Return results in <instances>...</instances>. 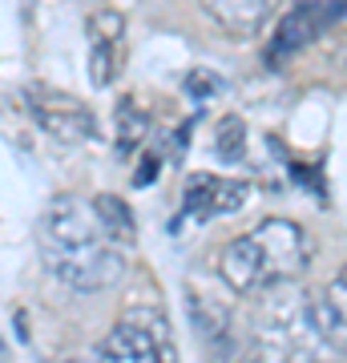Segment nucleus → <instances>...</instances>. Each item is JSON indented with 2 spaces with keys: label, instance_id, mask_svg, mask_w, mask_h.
Here are the masks:
<instances>
[{
  "label": "nucleus",
  "instance_id": "f257e3e1",
  "mask_svg": "<svg viewBox=\"0 0 347 363\" xmlns=\"http://www.w3.org/2000/svg\"><path fill=\"white\" fill-rule=\"evenodd\" d=\"M37 247L53 279L73 291H105L126 274V247L105 230L93 202L77 194L53 198L40 218Z\"/></svg>",
  "mask_w": 347,
  "mask_h": 363
},
{
  "label": "nucleus",
  "instance_id": "f03ea898",
  "mask_svg": "<svg viewBox=\"0 0 347 363\" xmlns=\"http://www.w3.org/2000/svg\"><path fill=\"white\" fill-rule=\"evenodd\" d=\"M307 262L311 247L303 226L291 218H267L222 250L219 271L226 286L238 295H267L275 286L295 283L307 271Z\"/></svg>",
  "mask_w": 347,
  "mask_h": 363
},
{
  "label": "nucleus",
  "instance_id": "7ed1b4c3",
  "mask_svg": "<svg viewBox=\"0 0 347 363\" xmlns=\"http://www.w3.org/2000/svg\"><path fill=\"white\" fill-rule=\"evenodd\" d=\"M97 363H178L174 327L162 307H129L101 339Z\"/></svg>",
  "mask_w": 347,
  "mask_h": 363
},
{
  "label": "nucleus",
  "instance_id": "20e7f679",
  "mask_svg": "<svg viewBox=\"0 0 347 363\" xmlns=\"http://www.w3.org/2000/svg\"><path fill=\"white\" fill-rule=\"evenodd\" d=\"M347 21V0H291L283 13L275 40H270V61H287L299 49H307L311 40H319L327 28Z\"/></svg>",
  "mask_w": 347,
  "mask_h": 363
},
{
  "label": "nucleus",
  "instance_id": "39448f33",
  "mask_svg": "<svg viewBox=\"0 0 347 363\" xmlns=\"http://www.w3.org/2000/svg\"><path fill=\"white\" fill-rule=\"evenodd\" d=\"M250 198V186L234 178H214V174H190L186 194H182V214L190 222L222 218V214H238Z\"/></svg>",
  "mask_w": 347,
  "mask_h": 363
},
{
  "label": "nucleus",
  "instance_id": "423d86ee",
  "mask_svg": "<svg viewBox=\"0 0 347 363\" xmlns=\"http://www.w3.org/2000/svg\"><path fill=\"white\" fill-rule=\"evenodd\" d=\"M28 109L40 125L53 133V138H65V142H81V138H93V117L81 101H73L69 93H49V89H28L25 93Z\"/></svg>",
  "mask_w": 347,
  "mask_h": 363
},
{
  "label": "nucleus",
  "instance_id": "0eeeda50",
  "mask_svg": "<svg viewBox=\"0 0 347 363\" xmlns=\"http://www.w3.org/2000/svg\"><path fill=\"white\" fill-rule=\"evenodd\" d=\"M206 16L231 33V37H255L270 16L279 13V0H202Z\"/></svg>",
  "mask_w": 347,
  "mask_h": 363
},
{
  "label": "nucleus",
  "instance_id": "6e6552de",
  "mask_svg": "<svg viewBox=\"0 0 347 363\" xmlns=\"http://www.w3.org/2000/svg\"><path fill=\"white\" fill-rule=\"evenodd\" d=\"M311 311H315V323H319L323 339L331 343L339 355H347V267L339 271L323 298H311Z\"/></svg>",
  "mask_w": 347,
  "mask_h": 363
},
{
  "label": "nucleus",
  "instance_id": "1a4fd4ad",
  "mask_svg": "<svg viewBox=\"0 0 347 363\" xmlns=\"http://www.w3.org/2000/svg\"><path fill=\"white\" fill-rule=\"evenodd\" d=\"M117 40H121V16L105 9L93 16V81L97 85H109V77H114Z\"/></svg>",
  "mask_w": 347,
  "mask_h": 363
},
{
  "label": "nucleus",
  "instance_id": "9d476101",
  "mask_svg": "<svg viewBox=\"0 0 347 363\" xmlns=\"http://www.w3.org/2000/svg\"><path fill=\"white\" fill-rule=\"evenodd\" d=\"M93 210H97V218L105 222V230L114 234L121 247H133V234H138V226H133V214H129V206L121 202V198H114V194L93 198Z\"/></svg>",
  "mask_w": 347,
  "mask_h": 363
},
{
  "label": "nucleus",
  "instance_id": "9b49d317",
  "mask_svg": "<svg viewBox=\"0 0 347 363\" xmlns=\"http://www.w3.org/2000/svg\"><path fill=\"white\" fill-rule=\"evenodd\" d=\"M246 125L238 117H222L219 121V157L222 162H238L246 154Z\"/></svg>",
  "mask_w": 347,
  "mask_h": 363
}]
</instances>
